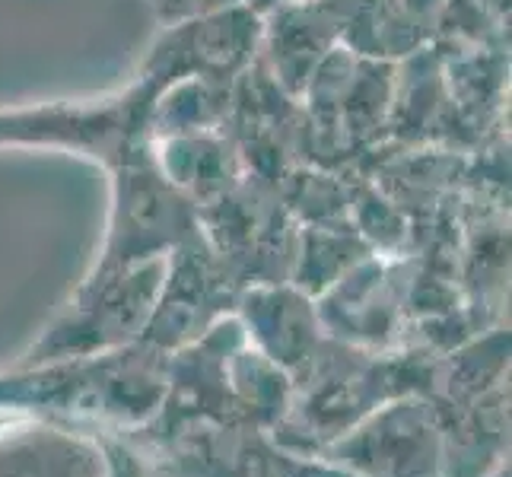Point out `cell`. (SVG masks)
Wrapping results in <instances>:
<instances>
[{"label":"cell","instance_id":"cell-1","mask_svg":"<svg viewBox=\"0 0 512 477\" xmlns=\"http://www.w3.org/2000/svg\"><path fill=\"white\" fill-rule=\"evenodd\" d=\"M163 86L137 70L128 86L102 96L0 105V150H61L109 175L150 153V112Z\"/></svg>","mask_w":512,"mask_h":477},{"label":"cell","instance_id":"cell-2","mask_svg":"<svg viewBox=\"0 0 512 477\" xmlns=\"http://www.w3.org/2000/svg\"><path fill=\"white\" fill-rule=\"evenodd\" d=\"M109 191V226L86 280L115 277L144 261L166 258L198 229V207L163 179L153 163V150L109 172Z\"/></svg>","mask_w":512,"mask_h":477},{"label":"cell","instance_id":"cell-3","mask_svg":"<svg viewBox=\"0 0 512 477\" xmlns=\"http://www.w3.org/2000/svg\"><path fill=\"white\" fill-rule=\"evenodd\" d=\"M261 29L264 20L252 4L160 29L137 70L163 80L166 86L185 77L236 83L258 58Z\"/></svg>","mask_w":512,"mask_h":477},{"label":"cell","instance_id":"cell-4","mask_svg":"<svg viewBox=\"0 0 512 477\" xmlns=\"http://www.w3.org/2000/svg\"><path fill=\"white\" fill-rule=\"evenodd\" d=\"M261 20L258 64L299 99L315 67L341 48V0H287L264 10Z\"/></svg>","mask_w":512,"mask_h":477},{"label":"cell","instance_id":"cell-5","mask_svg":"<svg viewBox=\"0 0 512 477\" xmlns=\"http://www.w3.org/2000/svg\"><path fill=\"white\" fill-rule=\"evenodd\" d=\"M150 150L163 179L179 188L194 207L214 204L245 175V163L226 128L160 137Z\"/></svg>","mask_w":512,"mask_h":477},{"label":"cell","instance_id":"cell-6","mask_svg":"<svg viewBox=\"0 0 512 477\" xmlns=\"http://www.w3.org/2000/svg\"><path fill=\"white\" fill-rule=\"evenodd\" d=\"M427 42L404 0H341V48L357 58L398 64Z\"/></svg>","mask_w":512,"mask_h":477},{"label":"cell","instance_id":"cell-7","mask_svg":"<svg viewBox=\"0 0 512 477\" xmlns=\"http://www.w3.org/2000/svg\"><path fill=\"white\" fill-rule=\"evenodd\" d=\"M233 86L210 77H185L163 86L150 112V137L223 131L233 112Z\"/></svg>","mask_w":512,"mask_h":477},{"label":"cell","instance_id":"cell-8","mask_svg":"<svg viewBox=\"0 0 512 477\" xmlns=\"http://www.w3.org/2000/svg\"><path fill=\"white\" fill-rule=\"evenodd\" d=\"M144 4L156 26L172 29V26H185L194 20H204V16L223 13L229 7L252 4V0H144Z\"/></svg>","mask_w":512,"mask_h":477},{"label":"cell","instance_id":"cell-9","mask_svg":"<svg viewBox=\"0 0 512 477\" xmlns=\"http://www.w3.org/2000/svg\"><path fill=\"white\" fill-rule=\"evenodd\" d=\"M277 4H287V0H252V7H255L258 13L271 10V7H277Z\"/></svg>","mask_w":512,"mask_h":477}]
</instances>
